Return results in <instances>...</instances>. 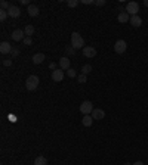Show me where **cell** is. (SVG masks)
Returning <instances> with one entry per match:
<instances>
[{"instance_id": "12", "label": "cell", "mask_w": 148, "mask_h": 165, "mask_svg": "<svg viewBox=\"0 0 148 165\" xmlns=\"http://www.w3.org/2000/svg\"><path fill=\"white\" fill-rule=\"evenodd\" d=\"M92 118H93V120H102V118H105V112H104V109L95 108V109L92 111Z\"/></svg>"}, {"instance_id": "6", "label": "cell", "mask_w": 148, "mask_h": 165, "mask_svg": "<svg viewBox=\"0 0 148 165\" xmlns=\"http://www.w3.org/2000/svg\"><path fill=\"white\" fill-rule=\"evenodd\" d=\"M12 40L13 41H24V38L27 37L25 33H24V30H15L13 33H12Z\"/></svg>"}, {"instance_id": "17", "label": "cell", "mask_w": 148, "mask_h": 165, "mask_svg": "<svg viewBox=\"0 0 148 165\" xmlns=\"http://www.w3.org/2000/svg\"><path fill=\"white\" fill-rule=\"evenodd\" d=\"M92 122H93L92 115H83V118H81V124H83L84 127H91Z\"/></svg>"}, {"instance_id": "3", "label": "cell", "mask_w": 148, "mask_h": 165, "mask_svg": "<svg viewBox=\"0 0 148 165\" xmlns=\"http://www.w3.org/2000/svg\"><path fill=\"white\" fill-rule=\"evenodd\" d=\"M126 12H127L130 16L138 15V12H139V5H138L136 2H129V3L126 5Z\"/></svg>"}, {"instance_id": "32", "label": "cell", "mask_w": 148, "mask_h": 165, "mask_svg": "<svg viewBox=\"0 0 148 165\" xmlns=\"http://www.w3.org/2000/svg\"><path fill=\"white\" fill-rule=\"evenodd\" d=\"M21 3H22V5H27V6H30V2H28V0H21Z\"/></svg>"}, {"instance_id": "16", "label": "cell", "mask_w": 148, "mask_h": 165, "mask_svg": "<svg viewBox=\"0 0 148 165\" xmlns=\"http://www.w3.org/2000/svg\"><path fill=\"white\" fill-rule=\"evenodd\" d=\"M45 59L46 58L43 53H36V55H33V64H34V65H39V64H42Z\"/></svg>"}, {"instance_id": "15", "label": "cell", "mask_w": 148, "mask_h": 165, "mask_svg": "<svg viewBox=\"0 0 148 165\" xmlns=\"http://www.w3.org/2000/svg\"><path fill=\"white\" fill-rule=\"evenodd\" d=\"M130 24H132V25H133V27H141V25H142V19H141V16H139V15H133V16H130Z\"/></svg>"}, {"instance_id": "11", "label": "cell", "mask_w": 148, "mask_h": 165, "mask_svg": "<svg viewBox=\"0 0 148 165\" xmlns=\"http://www.w3.org/2000/svg\"><path fill=\"white\" fill-rule=\"evenodd\" d=\"M52 80H53L55 83L62 81V80H64V71H62V69H55V71H52Z\"/></svg>"}, {"instance_id": "4", "label": "cell", "mask_w": 148, "mask_h": 165, "mask_svg": "<svg viewBox=\"0 0 148 165\" xmlns=\"http://www.w3.org/2000/svg\"><path fill=\"white\" fill-rule=\"evenodd\" d=\"M93 109H95V108H93L92 102H89V100H84V102L80 105V112H81L83 115H89V114H92V111Z\"/></svg>"}, {"instance_id": "5", "label": "cell", "mask_w": 148, "mask_h": 165, "mask_svg": "<svg viewBox=\"0 0 148 165\" xmlns=\"http://www.w3.org/2000/svg\"><path fill=\"white\" fill-rule=\"evenodd\" d=\"M126 49H127V44H126L125 40H117L115 44H114V52H115V53H119V55L125 53Z\"/></svg>"}, {"instance_id": "7", "label": "cell", "mask_w": 148, "mask_h": 165, "mask_svg": "<svg viewBox=\"0 0 148 165\" xmlns=\"http://www.w3.org/2000/svg\"><path fill=\"white\" fill-rule=\"evenodd\" d=\"M70 65H71V64H70L68 56H64V58L59 59V69H62V71H68L70 68H71Z\"/></svg>"}, {"instance_id": "26", "label": "cell", "mask_w": 148, "mask_h": 165, "mask_svg": "<svg viewBox=\"0 0 148 165\" xmlns=\"http://www.w3.org/2000/svg\"><path fill=\"white\" fill-rule=\"evenodd\" d=\"M67 74H68L70 78H74L76 75H77V72H76V69H73V68H70L68 71H67Z\"/></svg>"}, {"instance_id": "33", "label": "cell", "mask_w": 148, "mask_h": 165, "mask_svg": "<svg viewBox=\"0 0 148 165\" xmlns=\"http://www.w3.org/2000/svg\"><path fill=\"white\" fill-rule=\"evenodd\" d=\"M49 68H50V69H53V71H55V64H53V62H52V64H50V65H49Z\"/></svg>"}, {"instance_id": "29", "label": "cell", "mask_w": 148, "mask_h": 165, "mask_svg": "<svg viewBox=\"0 0 148 165\" xmlns=\"http://www.w3.org/2000/svg\"><path fill=\"white\" fill-rule=\"evenodd\" d=\"M81 3H84V5H95V0H81Z\"/></svg>"}, {"instance_id": "25", "label": "cell", "mask_w": 148, "mask_h": 165, "mask_svg": "<svg viewBox=\"0 0 148 165\" xmlns=\"http://www.w3.org/2000/svg\"><path fill=\"white\" fill-rule=\"evenodd\" d=\"M67 5H68V8H76L79 5V0H68Z\"/></svg>"}, {"instance_id": "10", "label": "cell", "mask_w": 148, "mask_h": 165, "mask_svg": "<svg viewBox=\"0 0 148 165\" xmlns=\"http://www.w3.org/2000/svg\"><path fill=\"white\" fill-rule=\"evenodd\" d=\"M8 15H9L11 18H19V16H21V9H19L18 6H13V5H12L11 8H9V11H8Z\"/></svg>"}, {"instance_id": "19", "label": "cell", "mask_w": 148, "mask_h": 165, "mask_svg": "<svg viewBox=\"0 0 148 165\" xmlns=\"http://www.w3.org/2000/svg\"><path fill=\"white\" fill-rule=\"evenodd\" d=\"M34 165H47V159L45 156H37L34 161Z\"/></svg>"}, {"instance_id": "2", "label": "cell", "mask_w": 148, "mask_h": 165, "mask_svg": "<svg viewBox=\"0 0 148 165\" xmlns=\"http://www.w3.org/2000/svg\"><path fill=\"white\" fill-rule=\"evenodd\" d=\"M39 83H40V80L37 75H30V77L25 80V87L27 90H30V91H33L36 88L39 87Z\"/></svg>"}, {"instance_id": "9", "label": "cell", "mask_w": 148, "mask_h": 165, "mask_svg": "<svg viewBox=\"0 0 148 165\" xmlns=\"http://www.w3.org/2000/svg\"><path fill=\"white\" fill-rule=\"evenodd\" d=\"M12 49H13V47H12L8 41H2V43H0V53H2V55H8V53H11Z\"/></svg>"}, {"instance_id": "27", "label": "cell", "mask_w": 148, "mask_h": 165, "mask_svg": "<svg viewBox=\"0 0 148 165\" xmlns=\"http://www.w3.org/2000/svg\"><path fill=\"white\" fill-rule=\"evenodd\" d=\"M24 44H25V46H30V44L33 43V38H31V37H25V38H24V41H22Z\"/></svg>"}, {"instance_id": "34", "label": "cell", "mask_w": 148, "mask_h": 165, "mask_svg": "<svg viewBox=\"0 0 148 165\" xmlns=\"http://www.w3.org/2000/svg\"><path fill=\"white\" fill-rule=\"evenodd\" d=\"M132 165H144V162H141V161H136L135 164H132Z\"/></svg>"}, {"instance_id": "20", "label": "cell", "mask_w": 148, "mask_h": 165, "mask_svg": "<svg viewBox=\"0 0 148 165\" xmlns=\"http://www.w3.org/2000/svg\"><path fill=\"white\" fill-rule=\"evenodd\" d=\"M92 72V65L89 64H86V65L81 66V74H84V75H88V74H91Z\"/></svg>"}, {"instance_id": "18", "label": "cell", "mask_w": 148, "mask_h": 165, "mask_svg": "<svg viewBox=\"0 0 148 165\" xmlns=\"http://www.w3.org/2000/svg\"><path fill=\"white\" fill-rule=\"evenodd\" d=\"M24 33H25L27 37H31V35L34 34V27H33V25H27V27L24 28Z\"/></svg>"}, {"instance_id": "14", "label": "cell", "mask_w": 148, "mask_h": 165, "mask_svg": "<svg viewBox=\"0 0 148 165\" xmlns=\"http://www.w3.org/2000/svg\"><path fill=\"white\" fill-rule=\"evenodd\" d=\"M27 12H28L30 16H39V13H40L39 8H37L36 5H30V6L27 8Z\"/></svg>"}, {"instance_id": "36", "label": "cell", "mask_w": 148, "mask_h": 165, "mask_svg": "<svg viewBox=\"0 0 148 165\" xmlns=\"http://www.w3.org/2000/svg\"><path fill=\"white\" fill-rule=\"evenodd\" d=\"M125 165H132V164H129V162H126V164Z\"/></svg>"}, {"instance_id": "31", "label": "cell", "mask_w": 148, "mask_h": 165, "mask_svg": "<svg viewBox=\"0 0 148 165\" xmlns=\"http://www.w3.org/2000/svg\"><path fill=\"white\" fill-rule=\"evenodd\" d=\"M11 55L12 56H18V55H19V50H18V49H12Z\"/></svg>"}, {"instance_id": "23", "label": "cell", "mask_w": 148, "mask_h": 165, "mask_svg": "<svg viewBox=\"0 0 148 165\" xmlns=\"http://www.w3.org/2000/svg\"><path fill=\"white\" fill-rule=\"evenodd\" d=\"M9 15H8V11H3V9H0V21L3 22L6 18H8Z\"/></svg>"}, {"instance_id": "1", "label": "cell", "mask_w": 148, "mask_h": 165, "mask_svg": "<svg viewBox=\"0 0 148 165\" xmlns=\"http://www.w3.org/2000/svg\"><path fill=\"white\" fill-rule=\"evenodd\" d=\"M71 46L77 50V49H83L84 47V40H83V37L80 35L79 33H73L71 34Z\"/></svg>"}, {"instance_id": "35", "label": "cell", "mask_w": 148, "mask_h": 165, "mask_svg": "<svg viewBox=\"0 0 148 165\" xmlns=\"http://www.w3.org/2000/svg\"><path fill=\"white\" fill-rule=\"evenodd\" d=\"M144 5H145V6H148V0H145V2H144Z\"/></svg>"}, {"instance_id": "30", "label": "cell", "mask_w": 148, "mask_h": 165, "mask_svg": "<svg viewBox=\"0 0 148 165\" xmlns=\"http://www.w3.org/2000/svg\"><path fill=\"white\" fill-rule=\"evenodd\" d=\"M95 5H96V6H104V5H105V0H96Z\"/></svg>"}, {"instance_id": "22", "label": "cell", "mask_w": 148, "mask_h": 165, "mask_svg": "<svg viewBox=\"0 0 148 165\" xmlns=\"http://www.w3.org/2000/svg\"><path fill=\"white\" fill-rule=\"evenodd\" d=\"M65 53H67L68 56H73L74 53H76V49H74L73 46H67V47H65Z\"/></svg>"}, {"instance_id": "8", "label": "cell", "mask_w": 148, "mask_h": 165, "mask_svg": "<svg viewBox=\"0 0 148 165\" xmlns=\"http://www.w3.org/2000/svg\"><path fill=\"white\" fill-rule=\"evenodd\" d=\"M83 56L84 58H93V56H96V49L95 47H92V46H89V47H83Z\"/></svg>"}, {"instance_id": "28", "label": "cell", "mask_w": 148, "mask_h": 165, "mask_svg": "<svg viewBox=\"0 0 148 165\" xmlns=\"http://www.w3.org/2000/svg\"><path fill=\"white\" fill-rule=\"evenodd\" d=\"M2 64H3V66H11L12 65V61H11V59H5Z\"/></svg>"}, {"instance_id": "24", "label": "cell", "mask_w": 148, "mask_h": 165, "mask_svg": "<svg viewBox=\"0 0 148 165\" xmlns=\"http://www.w3.org/2000/svg\"><path fill=\"white\" fill-rule=\"evenodd\" d=\"M77 81H79L80 84H81V83H86V81H88V75H84V74H80L79 77H77Z\"/></svg>"}, {"instance_id": "21", "label": "cell", "mask_w": 148, "mask_h": 165, "mask_svg": "<svg viewBox=\"0 0 148 165\" xmlns=\"http://www.w3.org/2000/svg\"><path fill=\"white\" fill-rule=\"evenodd\" d=\"M11 6H12V5H9L6 0H2V2H0V8H2L3 11H9V8H11Z\"/></svg>"}, {"instance_id": "13", "label": "cell", "mask_w": 148, "mask_h": 165, "mask_svg": "<svg viewBox=\"0 0 148 165\" xmlns=\"http://www.w3.org/2000/svg\"><path fill=\"white\" fill-rule=\"evenodd\" d=\"M117 21L120 22V24H126V22L130 21V15L127 13V12H123V13H119V16H117Z\"/></svg>"}]
</instances>
